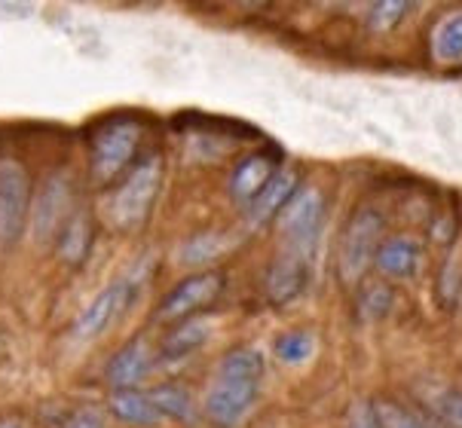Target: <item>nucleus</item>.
I'll return each mask as SVG.
<instances>
[{
  "instance_id": "obj_13",
  "label": "nucleus",
  "mask_w": 462,
  "mask_h": 428,
  "mask_svg": "<svg viewBox=\"0 0 462 428\" xmlns=\"http://www.w3.org/2000/svg\"><path fill=\"white\" fill-rule=\"evenodd\" d=\"M297 190V175L288 168H276V175L266 181V187L257 196L245 205V217L252 227H261V223L273 221L282 208H285V202L294 196Z\"/></svg>"
},
{
  "instance_id": "obj_9",
  "label": "nucleus",
  "mask_w": 462,
  "mask_h": 428,
  "mask_svg": "<svg viewBox=\"0 0 462 428\" xmlns=\"http://www.w3.org/2000/svg\"><path fill=\"white\" fill-rule=\"evenodd\" d=\"M138 282H141V276H138V272H132V276L120 278V282L107 285L105 291H101L98 297L83 309L80 318L74 322V337L77 340H96V337H101V333L111 328L114 318L123 313V306L129 303L132 291H135Z\"/></svg>"
},
{
  "instance_id": "obj_5",
  "label": "nucleus",
  "mask_w": 462,
  "mask_h": 428,
  "mask_svg": "<svg viewBox=\"0 0 462 428\" xmlns=\"http://www.w3.org/2000/svg\"><path fill=\"white\" fill-rule=\"evenodd\" d=\"M141 144V123L135 120H114L96 132L89 153V171L98 184H107L135 159Z\"/></svg>"
},
{
  "instance_id": "obj_28",
  "label": "nucleus",
  "mask_w": 462,
  "mask_h": 428,
  "mask_svg": "<svg viewBox=\"0 0 462 428\" xmlns=\"http://www.w3.org/2000/svg\"><path fill=\"white\" fill-rule=\"evenodd\" d=\"M346 428H383L380 425V416H377V407L374 401H356L349 407V416H346Z\"/></svg>"
},
{
  "instance_id": "obj_29",
  "label": "nucleus",
  "mask_w": 462,
  "mask_h": 428,
  "mask_svg": "<svg viewBox=\"0 0 462 428\" xmlns=\"http://www.w3.org/2000/svg\"><path fill=\"white\" fill-rule=\"evenodd\" d=\"M0 428H22L15 419H0Z\"/></svg>"
},
{
  "instance_id": "obj_2",
  "label": "nucleus",
  "mask_w": 462,
  "mask_h": 428,
  "mask_svg": "<svg viewBox=\"0 0 462 428\" xmlns=\"http://www.w3.org/2000/svg\"><path fill=\"white\" fill-rule=\"evenodd\" d=\"M322 221H325V193L312 184L297 187L294 196L276 214L282 248L312 257L319 236H322Z\"/></svg>"
},
{
  "instance_id": "obj_27",
  "label": "nucleus",
  "mask_w": 462,
  "mask_h": 428,
  "mask_svg": "<svg viewBox=\"0 0 462 428\" xmlns=\"http://www.w3.org/2000/svg\"><path fill=\"white\" fill-rule=\"evenodd\" d=\"M65 428H111V414L98 404H83L68 416Z\"/></svg>"
},
{
  "instance_id": "obj_25",
  "label": "nucleus",
  "mask_w": 462,
  "mask_h": 428,
  "mask_svg": "<svg viewBox=\"0 0 462 428\" xmlns=\"http://www.w3.org/2000/svg\"><path fill=\"white\" fill-rule=\"evenodd\" d=\"M411 13V4H374L371 10H367V25H371L377 34H386V31L398 28V22L404 19V15Z\"/></svg>"
},
{
  "instance_id": "obj_26",
  "label": "nucleus",
  "mask_w": 462,
  "mask_h": 428,
  "mask_svg": "<svg viewBox=\"0 0 462 428\" xmlns=\"http://www.w3.org/2000/svg\"><path fill=\"white\" fill-rule=\"evenodd\" d=\"M435 416L444 428H462V388H448L444 395H438Z\"/></svg>"
},
{
  "instance_id": "obj_8",
  "label": "nucleus",
  "mask_w": 462,
  "mask_h": 428,
  "mask_svg": "<svg viewBox=\"0 0 462 428\" xmlns=\"http://www.w3.org/2000/svg\"><path fill=\"white\" fill-rule=\"evenodd\" d=\"M224 291V276L215 269L208 272H197V276L184 278L181 285L175 287V291L166 294V300L160 303V315L162 322H184V318H193L199 313V309H206L208 303L217 300V294Z\"/></svg>"
},
{
  "instance_id": "obj_21",
  "label": "nucleus",
  "mask_w": 462,
  "mask_h": 428,
  "mask_svg": "<svg viewBox=\"0 0 462 428\" xmlns=\"http://www.w3.org/2000/svg\"><path fill=\"white\" fill-rule=\"evenodd\" d=\"M273 355H276L282 364H291V368H297V364L310 361V358L316 355V337L303 328L285 331L276 342H273Z\"/></svg>"
},
{
  "instance_id": "obj_24",
  "label": "nucleus",
  "mask_w": 462,
  "mask_h": 428,
  "mask_svg": "<svg viewBox=\"0 0 462 428\" xmlns=\"http://www.w3.org/2000/svg\"><path fill=\"white\" fill-rule=\"evenodd\" d=\"M393 300H395V294L386 282H371V285H365L362 300H358V309H362V315L367 318V322H377V318L389 315Z\"/></svg>"
},
{
  "instance_id": "obj_17",
  "label": "nucleus",
  "mask_w": 462,
  "mask_h": 428,
  "mask_svg": "<svg viewBox=\"0 0 462 428\" xmlns=\"http://www.w3.org/2000/svg\"><path fill=\"white\" fill-rule=\"evenodd\" d=\"M151 401L156 414L162 419H175V423H193L197 416V398L193 392L181 383H162L151 392Z\"/></svg>"
},
{
  "instance_id": "obj_1",
  "label": "nucleus",
  "mask_w": 462,
  "mask_h": 428,
  "mask_svg": "<svg viewBox=\"0 0 462 428\" xmlns=\"http://www.w3.org/2000/svg\"><path fill=\"white\" fill-rule=\"evenodd\" d=\"M383 232H386V217L374 205H362L349 217L346 230L340 236V254H337V269H340L343 285H358L367 267H374L377 248L386 239Z\"/></svg>"
},
{
  "instance_id": "obj_15",
  "label": "nucleus",
  "mask_w": 462,
  "mask_h": 428,
  "mask_svg": "<svg viewBox=\"0 0 462 428\" xmlns=\"http://www.w3.org/2000/svg\"><path fill=\"white\" fill-rule=\"evenodd\" d=\"M111 416L116 423L132 428H153L160 425V414H156L151 392H138V388H116L111 395Z\"/></svg>"
},
{
  "instance_id": "obj_22",
  "label": "nucleus",
  "mask_w": 462,
  "mask_h": 428,
  "mask_svg": "<svg viewBox=\"0 0 462 428\" xmlns=\"http://www.w3.org/2000/svg\"><path fill=\"white\" fill-rule=\"evenodd\" d=\"M224 254V239L217 232H199L190 242L181 245V263L187 267H206V263L217 260Z\"/></svg>"
},
{
  "instance_id": "obj_7",
  "label": "nucleus",
  "mask_w": 462,
  "mask_h": 428,
  "mask_svg": "<svg viewBox=\"0 0 462 428\" xmlns=\"http://www.w3.org/2000/svg\"><path fill=\"white\" fill-rule=\"evenodd\" d=\"M70 214H74V190H70L68 178L50 175L31 202V230H34L37 242L46 245L50 239H59Z\"/></svg>"
},
{
  "instance_id": "obj_18",
  "label": "nucleus",
  "mask_w": 462,
  "mask_h": 428,
  "mask_svg": "<svg viewBox=\"0 0 462 428\" xmlns=\"http://www.w3.org/2000/svg\"><path fill=\"white\" fill-rule=\"evenodd\" d=\"M432 56L441 65H459L462 61V10H453L444 19H438L432 31Z\"/></svg>"
},
{
  "instance_id": "obj_11",
  "label": "nucleus",
  "mask_w": 462,
  "mask_h": 428,
  "mask_svg": "<svg viewBox=\"0 0 462 428\" xmlns=\"http://www.w3.org/2000/svg\"><path fill=\"white\" fill-rule=\"evenodd\" d=\"M153 368V352H151V342L144 337H135L132 342L116 352L105 368V379L111 383V388H138L141 379L151 373Z\"/></svg>"
},
{
  "instance_id": "obj_23",
  "label": "nucleus",
  "mask_w": 462,
  "mask_h": 428,
  "mask_svg": "<svg viewBox=\"0 0 462 428\" xmlns=\"http://www.w3.org/2000/svg\"><path fill=\"white\" fill-rule=\"evenodd\" d=\"M374 407H377V416H380L383 428H426L417 410H411L407 404L395 401V398H377L374 401Z\"/></svg>"
},
{
  "instance_id": "obj_6",
  "label": "nucleus",
  "mask_w": 462,
  "mask_h": 428,
  "mask_svg": "<svg viewBox=\"0 0 462 428\" xmlns=\"http://www.w3.org/2000/svg\"><path fill=\"white\" fill-rule=\"evenodd\" d=\"M28 187V171L22 162H0V248L19 242V236L25 232V221L31 214Z\"/></svg>"
},
{
  "instance_id": "obj_4",
  "label": "nucleus",
  "mask_w": 462,
  "mask_h": 428,
  "mask_svg": "<svg viewBox=\"0 0 462 428\" xmlns=\"http://www.w3.org/2000/svg\"><path fill=\"white\" fill-rule=\"evenodd\" d=\"M257 395H261V386L257 383L215 373L211 383L206 386V392H202V404H199L202 419L211 428H236L254 410Z\"/></svg>"
},
{
  "instance_id": "obj_19",
  "label": "nucleus",
  "mask_w": 462,
  "mask_h": 428,
  "mask_svg": "<svg viewBox=\"0 0 462 428\" xmlns=\"http://www.w3.org/2000/svg\"><path fill=\"white\" fill-rule=\"evenodd\" d=\"M215 373H224V377H239V379H248V383H263V373H266V361L263 355L257 352L254 346H236L230 349L221 361H217Z\"/></svg>"
},
{
  "instance_id": "obj_20",
  "label": "nucleus",
  "mask_w": 462,
  "mask_h": 428,
  "mask_svg": "<svg viewBox=\"0 0 462 428\" xmlns=\"http://www.w3.org/2000/svg\"><path fill=\"white\" fill-rule=\"evenodd\" d=\"M92 248V223L86 214H70V221L65 223V230H61L59 236V254L61 260L68 263H83L86 254H89Z\"/></svg>"
},
{
  "instance_id": "obj_14",
  "label": "nucleus",
  "mask_w": 462,
  "mask_h": 428,
  "mask_svg": "<svg viewBox=\"0 0 462 428\" xmlns=\"http://www.w3.org/2000/svg\"><path fill=\"white\" fill-rule=\"evenodd\" d=\"M273 175H276V166H273V159L263 157V153H254V157L242 159L230 175V196L242 202V205H248Z\"/></svg>"
},
{
  "instance_id": "obj_12",
  "label": "nucleus",
  "mask_w": 462,
  "mask_h": 428,
  "mask_svg": "<svg viewBox=\"0 0 462 428\" xmlns=\"http://www.w3.org/2000/svg\"><path fill=\"white\" fill-rule=\"evenodd\" d=\"M420 260H422L420 239L407 236V232H395V236H386L380 242L374 267L383 272V278H411L420 269Z\"/></svg>"
},
{
  "instance_id": "obj_3",
  "label": "nucleus",
  "mask_w": 462,
  "mask_h": 428,
  "mask_svg": "<svg viewBox=\"0 0 462 428\" xmlns=\"http://www.w3.org/2000/svg\"><path fill=\"white\" fill-rule=\"evenodd\" d=\"M160 187H162V162L151 157L132 168L126 181L114 190L111 205H107L111 221L123 230L141 227L144 217L151 214L156 196H160Z\"/></svg>"
},
{
  "instance_id": "obj_10",
  "label": "nucleus",
  "mask_w": 462,
  "mask_h": 428,
  "mask_svg": "<svg viewBox=\"0 0 462 428\" xmlns=\"http://www.w3.org/2000/svg\"><path fill=\"white\" fill-rule=\"evenodd\" d=\"M310 267H312V257L282 248V251L273 257V263L266 267V276H263L266 300L276 303V306H285V303L300 297L303 287L310 282Z\"/></svg>"
},
{
  "instance_id": "obj_16",
  "label": "nucleus",
  "mask_w": 462,
  "mask_h": 428,
  "mask_svg": "<svg viewBox=\"0 0 462 428\" xmlns=\"http://www.w3.org/2000/svg\"><path fill=\"white\" fill-rule=\"evenodd\" d=\"M211 333V322L202 315H193V318H184V322H178L171 333L162 342L160 355L166 358V361H181V358L199 352L202 346H206Z\"/></svg>"
}]
</instances>
